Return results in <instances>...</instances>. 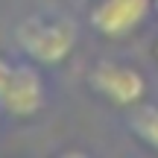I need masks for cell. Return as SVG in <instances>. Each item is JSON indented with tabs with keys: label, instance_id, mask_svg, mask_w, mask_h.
Here are the masks:
<instances>
[{
	"label": "cell",
	"instance_id": "obj_6",
	"mask_svg": "<svg viewBox=\"0 0 158 158\" xmlns=\"http://www.w3.org/2000/svg\"><path fill=\"white\" fill-rule=\"evenodd\" d=\"M152 3H155V12H158V0H152Z\"/></svg>",
	"mask_w": 158,
	"mask_h": 158
},
{
	"label": "cell",
	"instance_id": "obj_5",
	"mask_svg": "<svg viewBox=\"0 0 158 158\" xmlns=\"http://www.w3.org/2000/svg\"><path fill=\"white\" fill-rule=\"evenodd\" d=\"M129 129L141 143L158 149V106L155 102H138L129 111Z\"/></svg>",
	"mask_w": 158,
	"mask_h": 158
},
{
	"label": "cell",
	"instance_id": "obj_7",
	"mask_svg": "<svg viewBox=\"0 0 158 158\" xmlns=\"http://www.w3.org/2000/svg\"><path fill=\"white\" fill-rule=\"evenodd\" d=\"M155 56H158V44H155Z\"/></svg>",
	"mask_w": 158,
	"mask_h": 158
},
{
	"label": "cell",
	"instance_id": "obj_3",
	"mask_svg": "<svg viewBox=\"0 0 158 158\" xmlns=\"http://www.w3.org/2000/svg\"><path fill=\"white\" fill-rule=\"evenodd\" d=\"M88 85L94 88V94H100L102 100L120 108H132L143 102V94H147L143 73L123 62H97L94 70L88 73Z\"/></svg>",
	"mask_w": 158,
	"mask_h": 158
},
{
	"label": "cell",
	"instance_id": "obj_4",
	"mask_svg": "<svg viewBox=\"0 0 158 158\" xmlns=\"http://www.w3.org/2000/svg\"><path fill=\"white\" fill-rule=\"evenodd\" d=\"M44 108V82L32 64H12L9 79L0 88V111L12 117H32Z\"/></svg>",
	"mask_w": 158,
	"mask_h": 158
},
{
	"label": "cell",
	"instance_id": "obj_1",
	"mask_svg": "<svg viewBox=\"0 0 158 158\" xmlns=\"http://www.w3.org/2000/svg\"><path fill=\"white\" fill-rule=\"evenodd\" d=\"M21 53L35 64H59L76 50V23L62 15H32L15 29Z\"/></svg>",
	"mask_w": 158,
	"mask_h": 158
},
{
	"label": "cell",
	"instance_id": "obj_2",
	"mask_svg": "<svg viewBox=\"0 0 158 158\" xmlns=\"http://www.w3.org/2000/svg\"><path fill=\"white\" fill-rule=\"evenodd\" d=\"M152 12V0H94L88 9V23L97 35L126 38L135 29H141Z\"/></svg>",
	"mask_w": 158,
	"mask_h": 158
}]
</instances>
